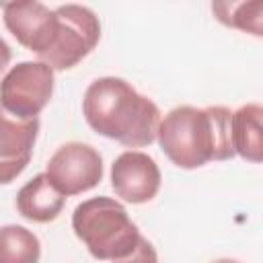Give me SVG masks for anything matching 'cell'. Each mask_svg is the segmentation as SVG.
I'll return each instance as SVG.
<instances>
[{"label":"cell","instance_id":"obj_15","mask_svg":"<svg viewBox=\"0 0 263 263\" xmlns=\"http://www.w3.org/2000/svg\"><path fill=\"white\" fill-rule=\"evenodd\" d=\"M212 263H240V261L230 259V257H222V259H216V261H212Z\"/></svg>","mask_w":263,"mask_h":263},{"label":"cell","instance_id":"obj_12","mask_svg":"<svg viewBox=\"0 0 263 263\" xmlns=\"http://www.w3.org/2000/svg\"><path fill=\"white\" fill-rule=\"evenodd\" d=\"M41 242L35 232L18 224L0 230V263H39Z\"/></svg>","mask_w":263,"mask_h":263},{"label":"cell","instance_id":"obj_7","mask_svg":"<svg viewBox=\"0 0 263 263\" xmlns=\"http://www.w3.org/2000/svg\"><path fill=\"white\" fill-rule=\"evenodd\" d=\"M160 168L156 160L142 150H125L111 164V187L127 203H146L160 189Z\"/></svg>","mask_w":263,"mask_h":263},{"label":"cell","instance_id":"obj_9","mask_svg":"<svg viewBox=\"0 0 263 263\" xmlns=\"http://www.w3.org/2000/svg\"><path fill=\"white\" fill-rule=\"evenodd\" d=\"M39 134V119H12L2 115L0 129V183L8 185L29 164Z\"/></svg>","mask_w":263,"mask_h":263},{"label":"cell","instance_id":"obj_2","mask_svg":"<svg viewBox=\"0 0 263 263\" xmlns=\"http://www.w3.org/2000/svg\"><path fill=\"white\" fill-rule=\"evenodd\" d=\"M164 156L179 168H199L212 160L232 158V111L220 105L191 107L181 105L171 109L156 136Z\"/></svg>","mask_w":263,"mask_h":263},{"label":"cell","instance_id":"obj_5","mask_svg":"<svg viewBox=\"0 0 263 263\" xmlns=\"http://www.w3.org/2000/svg\"><path fill=\"white\" fill-rule=\"evenodd\" d=\"M53 95V70L43 62H18L2 78L4 115L35 119Z\"/></svg>","mask_w":263,"mask_h":263},{"label":"cell","instance_id":"obj_3","mask_svg":"<svg viewBox=\"0 0 263 263\" xmlns=\"http://www.w3.org/2000/svg\"><path fill=\"white\" fill-rule=\"evenodd\" d=\"M72 230L95 259L111 263L129 257L142 238L123 203L107 195L78 203L72 214Z\"/></svg>","mask_w":263,"mask_h":263},{"label":"cell","instance_id":"obj_11","mask_svg":"<svg viewBox=\"0 0 263 263\" xmlns=\"http://www.w3.org/2000/svg\"><path fill=\"white\" fill-rule=\"evenodd\" d=\"M234 152L247 162H263V105L247 103L232 113Z\"/></svg>","mask_w":263,"mask_h":263},{"label":"cell","instance_id":"obj_4","mask_svg":"<svg viewBox=\"0 0 263 263\" xmlns=\"http://www.w3.org/2000/svg\"><path fill=\"white\" fill-rule=\"evenodd\" d=\"M55 10L49 43L39 55L53 72L70 70L82 62L101 39L99 16L82 4H62Z\"/></svg>","mask_w":263,"mask_h":263},{"label":"cell","instance_id":"obj_10","mask_svg":"<svg viewBox=\"0 0 263 263\" xmlns=\"http://www.w3.org/2000/svg\"><path fill=\"white\" fill-rule=\"evenodd\" d=\"M66 203V195L49 181L45 173L35 175L16 193V212L31 222L47 224L53 222Z\"/></svg>","mask_w":263,"mask_h":263},{"label":"cell","instance_id":"obj_1","mask_svg":"<svg viewBox=\"0 0 263 263\" xmlns=\"http://www.w3.org/2000/svg\"><path fill=\"white\" fill-rule=\"evenodd\" d=\"M82 115L99 136L127 148L150 146L162 121L156 103L117 76H101L88 84L82 97Z\"/></svg>","mask_w":263,"mask_h":263},{"label":"cell","instance_id":"obj_8","mask_svg":"<svg viewBox=\"0 0 263 263\" xmlns=\"http://www.w3.org/2000/svg\"><path fill=\"white\" fill-rule=\"evenodd\" d=\"M2 21L8 33L39 58L49 43L55 10L35 0L8 2L2 6Z\"/></svg>","mask_w":263,"mask_h":263},{"label":"cell","instance_id":"obj_13","mask_svg":"<svg viewBox=\"0 0 263 263\" xmlns=\"http://www.w3.org/2000/svg\"><path fill=\"white\" fill-rule=\"evenodd\" d=\"M212 12L216 18L242 33L263 37V0H245V2H214Z\"/></svg>","mask_w":263,"mask_h":263},{"label":"cell","instance_id":"obj_6","mask_svg":"<svg viewBox=\"0 0 263 263\" xmlns=\"http://www.w3.org/2000/svg\"><path fill=\"white\" fill-rule=\"evenodd\" d=\"M45 175L66 197L78 195L101 183L103 158L90 144L66 142L51 154Z\"/></svg>","mask_w":263,"mask_h":263},{"label":"cell","instance_id":"obj_14","mask_svg":"<svg viewBox=\"0 0 263 263\" xmlns=\"http://www.w3.org/2000/svg\"><path fill=\"white\" fill-rule=\"evenodd\" d=\"M113 263H158V255H156L152 242L142 236L140 242H138V247H136V251L129 257L119 259V261H113Z\"/></svg>","mask_w":263,"mask_h":263}]
</instances>
